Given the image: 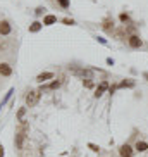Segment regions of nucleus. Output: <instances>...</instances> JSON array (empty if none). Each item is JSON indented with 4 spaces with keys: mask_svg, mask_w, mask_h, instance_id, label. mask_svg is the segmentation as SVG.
Returning <instances> with one entry per match:
<instances>
[{
    "mask_svg": "<svg viewBox=\"0 0 148 157\" xmlns=\"http://www.w3.org/2000/svg\"><path fill=\"white\" fill-rule=\"evenodd\" d=\"M38 100H40V92H29L26 95V104L29 107H35L38 104Z\"/></svg>",
    "mask_w": 148,
    "mask_h": 157,
    "instance_id": "nucleus-1",
    "label": "nucleus"
},
{
    "mask_svg": "<svg viewBox=\"0 0 148 157\" xmlns=\"http://www.w3.org/2000/svg\"><path fill=\"white\" fill-rule=\"evenodd\" d=\"M127 43H129L131 49H140V47L143 45V40L138 36V35H131V36L127 38Z\"/></svg>",
    "mask_w": 148,
    "mask_h": 157,
    "instance_id": "nucleus-2",
    "label": "nucleus"
},
{
    "mask_svg": "<svg viewBox=\"0 0 148 157\" xmlns=\"http://www.w3.org/2000/svg\"><path fill=\"white\" fill-rule=\"evenodd\" d=\"M26 143H28V136H26V133L19 131V133L16 135V147H17V148H24V147H26Z\"/></svg>",
    "mask_w": 148,
    "mask_h": 157,
    "instance_id": "nucleus-3",
    "label": "nucleus"
},
{
    "mask_svg": "<svg viewBox=\"0 0 148 157\" xmlns=\"http://www.w3.org/2000/svg\"><path fill=\"white\" fill-rule=\"evenodd\" d=\"M0 74L2 76H11L12 74V67L7 64V62H2V64H0Z\"/></svg>",
    "mask_w": 148,
    "mask_h": 157,
    "instance_id": "nucleus-4",
    "label": "nucleus"
},
{
    "mask_svg": "<svg viewBox=\"0 0 148 157\" xmlns=\"http://www.w3.org/2000/svg\"><path fill=\"white\" fill-rule=\"evenodd\" d=\"M119 154H121V157H133V148L129 145H122L119 148Z\"/></svg>",
    "mask_w": 148,
    "mask_h": 157,
    "instance_id": "nucleus-5",
    "label": "nucleus"
},
{
    "mask_svg": "<svg viewBox=\"0 0 148 157\" xmlns=\"http://www.w3.org/2000/svg\"><path fill=\"white\" fill-rule=\"evenodd\" d=\"M105 90H109V83H107V81H102V83H100V87H98V88L95 90V97H96V98L102 97Z\"/></svg>",
    "mask_w": 148,
    "mask_h": 157,
    "instance_id": "nucleus-6",
    "label": "nucleus"
},
{
    "mask_svg": "<svg viewBox=\"0 0 148 157\" xmlns=\"http://www.w3.org/2000/svg\"><path fill=\"white\" fill-rule=\"evenodd\" d=\"M52 78H53V73H42V74L36 76V81L43 83V81H47V80H52Z\"/></svg>",
    "mask_w": 148,
    "mask_h": 157,
    "instance_id": "nucleus-7",
    "label": "nucleus"
},
{
    "mask_svg": "<svg viewBox=\"0 0 148 157\" xmlns=\"http://www.w3.org/2000/svg\"><path fill=\"white\" fill-rule=\"evenodd\" d=\"M11 33V24L7 21H2L0 22V35H9Z\"/></svg>",
    "mask_w": 148,
    "mask_h": 157,
    "instance_id": "nucleus-8",
    "label": "nucleus"
},
{
    "mask_svg": "<svg viewBox=\"0 0 148 157\" xmlns=\"http://www.w3.org/2000/svg\"><path fill=\"white\" fill-rule=\"evenodd\" d=\"M57 22V16H53V14H48V16H45V19H43V24L45 26H50V24H55Z\"/></svg>",
    "mask_w": 148,
    "mask_h": 157,
    "instance_id": "nucleus-9",
    "label": "nucleus"
},
{
    "mask_svg": "<svg viewBox=\"0 0 148 157\" xmlns=\"http://www.w3.org/2000/svg\"><path fill=\"white\" fill-rule=\"evenodd\" d=\"M74 73V74H78V76H83V78H88V80H90L91 78V71H86V69H71Z\"/></svg>",
    "mask_w": 148,
    "mask_h": 157,
    "instance_id": "nucleus-10",
    "label": "nucleus"
},
{
    "mask_svg": "<svg viewBox=\"0 0 148 157\" xmlns=\"http://www.w3.org/2000/svg\"><path fill=\"white\" fill-rule=\"evenodd\" d=\"M134 148H136L138 152H146L148 150V143H146V142H140V140H138Z\"/></svg>",
    "mask_w": 148,
    "mask_h": 157,
    "instance_id": "nucleus-11",
    "label": "nucleus"
},
{
    "mask_svg": "<svg viewBox=\"0 0 148 157\" xmlns=\"http://www.w3.org/2000/svg\"><path fill=\"white\" fill-rule=\"evenodd\" d=\"M42 26H43L42 22L35 21V22H33V24H31V26H29V31H31V33H38V31H40V29H42Z\"/></svg>",
    "mask_w": 148,
    "mask_h": 157,
    "instance_id": "nucleus-12",
    "label": "nucleus"
},
{
    "mask_svg": "<svg viewBox=\"0 0 148 157\" xmlns=\"http://www.w3.org/2000/svg\"><path fill=\"white\" fill-rule=\"evenodd\" d=\"M112 28H114V21H110V19H105V21H103V29L110 31Z\"/></svg>",
    "mask_w": 148,
    "mask_h": 157,
    "instance_id": "nucleus-13",
    "label": "nucleus"
},
{
    "mask_svg": "<svg viewBox=\"0 0 148 157\" xmlns=\"http://www.w3.org/2000/svg\"><path fill=\"white\" fill-rule=\"evenodd\" d=\"M134 87V81H122V83H119V88H133Z\"/></svg>",
    "mask_w": 148,
    "mask_h": 157,
    "instance_id": "nucleus-14",
    "label": "nucleus"
},
{
    "mask_svg": "<svg viewBox=\"0 0 148 157\" xmlns=\"http://www.w3.org/2000/svg\"><path fill=\"white\" fill-rule=\"evenodd\" d=\"M60 85H62V81H60V80H57V81H52V83H50V85H48V88H50V90H57Z\"/></svg>",
    "mask_w": 148,
    "mask_h": 157,
    "instance_id": "nucleus-15",
    "label": "nucleus"
},
{
    "mask_svg": "<svg viewBox=\"0 0 148 157\" xmlns=\"http://www.w3.org/2000/svg\"><path fill=\"white\" fill-rule=\"evenodd\" d=\"M24 112H26V109H24V107L19 109V112H17V119H19V121H22V118H24Z\"/></svg>",
    "mask_w": 148,
    "mask_h": 157,
    "instance_id": "nucleus-16",
    "label": "nucleus"
},
{
    "mask_svg": "<svg viewBox=\"0 0 148 157\" xmlns=\"http://www.w3.org/2000/svg\"><path fill=\"white\" fill-rule=\"evenodd\" d=\"M64 24H67V26H72L74 24V19H69V17H66V19H62Z\"/></svg>",
    "mask_w": 148,
    "mask_h": 157,
    "instance_id": "nucleus-17",
    "label": "nucleus"
},
{
    "mask_svg": "<svg viewBox=\"0 0 148 157\" xmlns=\"http://www.w3.org/2000/svg\"><path fill=\"white\" fill-rule=\"evenodd\" d=\"M119 19H121L122 22H127V21H129V16H127V14H124V12H122L121 16H119Z\"/></svg>",
    "mask_w": 148,
    "mask_h": 157,
    "instance_id": "nucleus-18",
    "label": "nucleus"
},
{
    "mask_svg": "<svg viewBox=\"0 0 148 157\" xmlns=\"http://www.w3.org/2000/svg\"><path fill=\"white\" fill-rule=\"evenodd\" d=\"M88 147H90V148H91L93 152H98V150H100V147L95 145V143H88Z\"/></svg>",
    "mask_w": 148,
    "mask_h": 157,
    "instance_id": "nucleus-19",
    "label": "nucleus"
},
{
    "mask_svg": "<svg viewBox=\"0 0 148 157\" xmlns=\"http://www.w3.org/2000/svg\"><path fill=\"white\" fill-rule=\"evenodd\" d=\"M59 4H60L64 9H67V7H69V0H59Z\"/></svg>",
    "mask_w": 148,
    "mask_h": 157,
    "instance_id": "nucleus-20",
    "label": "nucleus"
},
{
    "mask_svg": "<svg viewBox=\"0 0 148 157\" xmlns=\"http://www.w3.org/2000/svg\"><path fill=\"white\" fill-rule=\"evenodd\" d=\"M43 11H45L43 7H38L36 11H35V14H36V16H42V14H43Z\"/></svg>",
    "mask_w": 148,
    "mask_h": 157,
    "instance_id": "nucleus-21",
    "label": "nucleus"
},
{
    "mask_svg": "<svg viewBox=\"0 0 148 157\" xmlns=\"http://www.w3.org/2000/svg\"><path fill=\"white\" fill-rule=\"evenodd\" d=\"M96 42H100V43H107V40H105V38H102V36H96Z\"/></svg>",
    "mask_w": 148,
    "mask_h": 157,
    "instance_id": "nucleus-22",
    "label": "nucleus"
},
{
    "mask_svg": "<svg viewBox=\"0 0 148 157\" xmlns=\"http://www.w3.org/2000/svg\"><path fill=\"white\" fill-rule=\"evenodd\" d=\"M85 87H86V88H93V83H91L90 80H88V81L85 83Z\"/></svg>",
    "mask_w": 148,
    "mask_h": 157,
    "instance_id": "nucleus-23",
    "label": "nucleus"
},
{
    "mask_svg": "<svg viewBox=\"0 0 148 157\" xmlns=\"http://www.w3.org/2000/svg\"><path fill=\"white\" fill-rule=\"evenodd\" d=\"M107 64H109V66H114V59H110V57H109V59H107Z\"/></svg>",
    "mask_w": 148,
    "mask_h": 157,
    "instance_id": "nucleus-24",
    "label": "nucleus"
},
{
    "mask_svg": "<svg viewBox=\"0 0 148 157\" xmlns=\"http://www.w3.org/2000/svg\"><path fill=\"white\" fill-rule=\"evenodd\" d=\"M143 78H145V80L148 81V71H145V73H143Z\"/></svg>",
    "mask_w": 148,
    "mask_h": 157,
    "instance_id": "nucleus-25",
    "label": "nucleus"
},
{
    "mask_svg": "<svg viewBox=\"0 0 148 157\" xmlns=\"http://www.w3.org/2000/svg\"><path fill=\"white\" fill-rule=\"evenodd\" d=\"M0 157H4V147L0 145Z\"/></svg>",
    "mask_w": 148,
    "mask_h": 157,
    "instance_id": "nucleus-26",
    "label": "nucleus"
}]
</instances>
